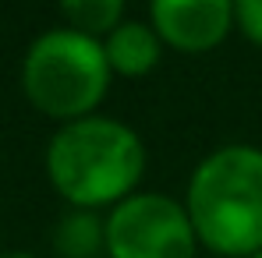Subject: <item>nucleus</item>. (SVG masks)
<instances>
[{
    "label": "nucleus",
    "instance_id": "nucleus-1",
    "mask_svg": "<svg viewBox=\"0 0 262 258\" xmlns=\"http://www.w3.org/2000/svg\"><path fill=\"white\" fill-rule=\"evenodd\" d=\"M46 173L75 209L121 205L145 173V145L128 124L92 113L50 138Z\"/></svg>",
    "mask_w": 262,
    "mask_h": 258
},
{
    "label": "nucleus",
    "instance_id": "nucleus-2",
    "mask_svg": "<svg viewBox=\"0 0 262 258\" xmlns=\"http://www.w3.org/2000/svg\"><path fill=\"white\" fill-rule=\"evenodd\" d=\"M199 241L220 258H252L262 251V149L223 145L206 156L191 180L188 202Z\"/></svg>",
    "mask_w": 262,
    "mask_h": 258
},
{
    "label": "nucleus",
    "instance_id": "nucleus-3",
    "mask_svg": "<svg viewBox=\"0 0 262 258\" xmlns=\"http://www.w3.org/2000/svg\"><path fill=\"white\" fill-rule=\"evenodd\" d=\"M110 60L99 39L75 29H50L25 50L21 88L36 110L53 121H82L110 88Z\"/></svg>",
    "mask_w": 262,
    "mask_h": 258
},
{
    "label": "nucleus",
    "instance_id": "nucleus-4",
    "mask_svg": "<svg viewBox=\"0 0 262 258\" xmlns=\"http://www.w3.org/2000/svg\"><path fill=\"white\" fill-rule=\"evenodd\" d=\"M199 233L188 209L160 191H135L106 216L110 258H195Z\"/></svg>",
    "mask_w": 262,
    "mask_h": 258
},
{
    "label": "nucleus",
    "instance_id": "nucleus-5",
    "mask_svg": "<svg viewBox=\"0 0 262 258\" xmlns=\"http://www.w3.org/2000/svg\"><path fill=\"white\" fill-rule=\"evenodd\" d=\"M152 29L181 53L216 50L234 25V0H149Z\"/></svg>",
    "mask_w": 262,
    "mask_h": 258
},
{
    "label": "nucleus",
    "instance_id": "nucleus-6",
    "mask_svg": "<svg viewBox=\"0 0 262 258\" xmlns=\"http://www.w3.org/2000/svg\"><path fill=\"white\" fill-rule=\"evenodd\" d=\"M106 60H110V71L124 75V78H138L145 71H152L160 64V50L163 39L156 36L152 25L145 21H121L110 36H106Z\"/></svg>",
    "mask_w": 262,
    "mask_h": 258
},
{
    "label": "nucleus",
    "instance_id": "nucleus-7",
    "mask_svg": "<svg viewBox=\"0 0 262 258\" xmlns=\"http://www.w3.org/2000/svg\"><path fill=\"white\" fill-rule=\"evenodd\" d=\"M53 248L64 258H99L106 251V219L96 209H71L53 226Z\"/></svg>",
    "mask_w": 262,
    "mask_h": 258
},
{
    "label": "nucleus",
    "instance_id": "nucleus-8",
    "mask_svg": "<svg viewBox=\"0 0 262 258\" xmlns=\"http://www.w3.org/2000/svg\"><path fill=\"white\" fill-rule=\"evenodd\" d=\"M60 11L68 18V29L99 39V36H110L121 25L124 0H60Z\"/></svg>",
    "mask_w": 262,
    "mask_h": 258
},
{
    "label": "nucleus",
    "instance_id": "nucleus-9",
    "mask_svg": "<svg viewBox=\"0 0 262 258\" xmlns=\"http://www.w3.org/2000/svg\"><path fill=\"white\" fill-rule=\"evenodd\" d=\"M234 25L262 46V0H234Z\"/></svg>",
    "mask_w": 262,
    "mask_h": 258
},
{
    "label": "nucleus",
    "instance_id": "nucleus-10",
    "mask_svg": "<svg viewBox=\"0 0 262 258\" xmlns=\"http://www.w3.org/2000/svg\"><path fill=\"white\" fill-rule=\"evenodd\" d=\"M0 258H36V255H29V251H7V255H0Z\"/></svg>",
    "mask_w": 262,
    "mask_h": 258
},
{
    "label": "nucleus",
    "instance_id": "nucleus-11",
    "mask_svg": "<svg viewBox=\"0 0 262 258\" xmlns=\"http://www.w3.org/2000/svg\"><path fill=\"white\" fill-rule=\"evenodd\" d=\"M252 258H262V251H259V255H252Z\"/></svg>",
    "mask_w": 262,
    "mask_h": 258
},
{
    "label": "nucleus",
    "instance_id": "nucleus-12",
    "mask_svg": "<svg viewBox=\"0 0 262 258\" xmlns=\"http://www.w3.org/2000/svg\"><path fill=\"white\" fill-rule=\"evenodd\" d=\"M213 258H220V255H213Z\"/></svg>",
    "mask_w": 262,
    "mask_h": 258
}]
</instances>
